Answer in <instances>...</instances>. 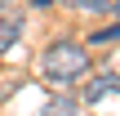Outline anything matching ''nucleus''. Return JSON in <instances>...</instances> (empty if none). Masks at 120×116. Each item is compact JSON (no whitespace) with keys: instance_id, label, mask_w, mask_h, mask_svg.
Returning a JSON list of instances; mask_svg holds the SVG:
<instances>
[{"instance_id":"f257e3e1","label":"nucleus","mask_w":120,"mask_h":116,"mask_svg":"<svg viewBox=\"0 0 120 116\" xmlns=\"http://www.w3.org/2000/svg\"><path fill=\"white\" fill-rule=\"evenodd\" d=\"M89 72V49L80 45V40H53V45H45V54H40V76L49 80V85H71V80H80Z\"/></svg>"},{"instance_id":"f03ea898","label":"nucleus","mask_w":120,"mask_h":116,"mask_svg":"<svg viewBox=\"0 0 120 116\" xmlns=\"http://www.w3.org/2000/svg\"><path fill=\"white\" fill-rule=\"evenodd\" d=\"M22 27H27V18H22L18 9H0V54H9V49L18 45Z\"/></svg>"},{"instance_id":"7ed1b4c3","label":"nucleus","mask_w":120,"mask_h":116,"mask_svg":"<svg viewBox=\"0 0 120 116\" xmlns=\"http://www.w3.org/2000/svg\"><path fill=\"white\" fill-rule=\"evenodd\" d=\"M107 94H120V76H98V80H89L85 103H98V98H107Z\"/></svg>"},{"instance_id":"20e7f679","label":"nucleus","mask_w":120,"mask_h":116,"mask_svg":"<svg viewBox=\"0 0 120 116\" xmlns=\"http://www.w3.org/2000/svg\"><path fill=\"white\" fill-rule=\"evenodd\" d=\"M62 4H71V9H85V13H107V9H111V0H62Z\"/></svg>"},{"instance_id":"39448f33","label":"nucleus","mask_w":120,"mask_h":116,"mask_svg":"<svg viewBox=\"0 0 120 116\" xmlns=\"http://www.w3.org/2000/svg\"><path fill=\"white\" fill-rule=\"evenodd\" d=\"M89 40H94V45H116V40H120V22H111V27H102V31H94Z\"/></svg>"},{"instance_id":"423d86ee","label":"nucleus","mask_w":120,"mask_h":116,"mask_svg":"<svg viewBox=\"0 0 120 116\" xmlns=\"http://www.w3.org/2000/svg\"><path fill=\"white\" fill-rule=\"evenodd\" d=\"M45 116H76V98H53Z\"/></svg>"},{"instance_id":"0eeeda50","label":"nucleus","mask_w":120,"mask_h":116,"mask_svg":"<svg viewBox=\"0 0 120 116\" xmlns=\"http://www.w3.org/2000/svg\"><path fill=\"white\" fill-rule=\"evenodd\" d=\"M116 13H120V0H116Z\"/></svg>"}]
</instances>
